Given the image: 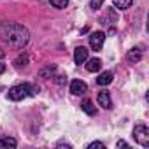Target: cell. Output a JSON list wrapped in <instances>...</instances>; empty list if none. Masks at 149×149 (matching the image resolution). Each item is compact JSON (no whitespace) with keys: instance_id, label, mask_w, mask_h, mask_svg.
<instances>
[{"instance_id":"1","label":"cell","mask_w":149,"mask_h":149,"mask_svg":"<svg viewBox=\"0 0 149 149\" xmlns=\"http://www.w3.org/2000/svg\"><path fill=\"white\" fill-rule=\"evenodd\" d=\"M0 39L14 49H21L28 44L30 33L19 23H0Z\"/></svg>"},{"instance_id":"2","label":"cell","mask_w":149,"mask_h":149,"mask_svg":"<svg viewBox=\"0 0 149 149\" xmlns=\"http://www.w3.org/2000/svg\"><path fill=\"white\" fill-rule=\"evenodd\" d=\"M33 93H35V88L32 84L25 83V84H19V86L11 88L9 93H7V98L13 100V102H19V100H23V98H26V97H30Z\"/></svg>"},{"instance_id":"3","label":"cell","mask_w":149,"mask_h":149,"mask_svg":"<svg viewBox=\"0 0 149 149\" xmlns=\"http://www.w3.org/2000/svg\"><path fill=\"white\" fill-rule=\"evenodd\" d=\"M133 139L142 147H149V128L144 123L135 125V128H133Z\"/></svg>"},{"instance_id":"4","label":"cell","mask_w":149,"mask_h":149,"mask_svg":"<svg viewBox=\"0 0 149 149\" xmlns=\"http://www.w3.org/2000/svg\"><path fill=\"white\" fill-rule=\"evenodd\" d=\"M104 40H105V33L104 32H93L90 35V46L93 51H100L102 46H104Z\"/></svg>"},{"instance_id":"5","label":"cell","mask_w":149,"mask_h":149,"mask_svg":"<svg viewBox=\"0 0 149 149\" xmlns=\"http://www.w3.org/2000/svg\"><path fill=\"white\" fill-rule=\"evenodd\" d=\"M86 90H88V86H86V83L81 81V79H74V81L70 83V93H72V95H76V97L84 95Z\"/></svg>"},{"instance_id":"6","label":"cell","mask_w":149,"mask_h":149,"mask_svg":"<svg viewBox=\"0 0 149 149\" xmlns=\"http://www.w3.org/2000/svg\"><path fill=\"white\" fill-rule=\"evenodd\" d=\"M86 60H88V49L83 46L76 47V51H74V61H76V65H83Z\"/></svg>"},{"instance_id":"7","label":"cell","mask_w":149,"mask_h":149,"mask_svg":"<svg viewBox=\"0 0 149 149\" xmlns=\"http://www.w3.org/2000/svg\"><path fill=\"white\" fill-rule=\"evenodd\" d=\"M98 104H100V107H104V109H112L111 95H109L107 91H100V93H98Z\"/></svg>"},{"instance_id":"8","label":"cell","mask_w":149,"mask_h":149,"mask_svg":"<svg viewBox=\"0 0 149 149\" xmlns=\"http://www.w3.org/2000/svg\"><path fill=\"white\" fill-rule=\"evenodd\" d=\"M100 68H102V60H100V58L86 60V70H88V72H98Z\"/></svg>"},{"instance_id":"9","label":"cell","mask_w":149,"mask_h":149,"mask_svg":"<svg viewBox=\"0 0 149 149\" xmlns=\"http://www.w3.org/2000/svg\"><path fill=\"white\" fill-rule=\"evenodd\" d=\"M112 79H114V74L112 72H102L100 76H98V79H97V83L100 86H107V84L112 83Z\"/></svg>"},{"instance_id":"10","label":"cell","mask_w":149,"mask_h":149,"mask_svg":"<svg viewBox=\"0 0 149 149\" xmlns=\"http://www.w3.org/2000/svg\"><path fill=\"white\" fill-rule=\"evenodd\" d=\"M81 109H83L88 116H95V114H97V109H95V105H93V102H91L90 98H84V100H83Z\"/></svg>"},{"instance_id":"11","label":"cell","mask_w":149,"mask_h":149,"mask_svg":"<svg viewBox=\"0 0 149 149\" xmlns=\"http://www.w3.org/2000/svg\"><path fill=\"white\" fill-rule=\"evenodd\" d=\"M140 58H142V53H140V49H137V47L130 49L128 54H126V60H128L130 63H137V61H140Z\"/></svg>"},{"instance_id":"12","label":"cell","mask_w":149,"mask_h":149,"mask_svg":"<svg viewBox=\"0 0 149 149\" xmlns=\"http://www.w3.org/2000/svg\"><path fill=\"white\" fill-rule=\"evenodd\" d=\"M16 146H18V142H16V139H13V137H2V139H0V149H2V147L14 149Z\"/></svg>"},{"instance_id":"13","label":"cell","mask_w":149,"mask_h":149,"mask_svg":"<svg viewBox=\"0 0 149 149\" xmlns=\"http://www.w3.org/2000/svg\"><path fill=\"white\" fill-rule=\"evenodd\" d=\"M112 4H114V7H116V9L125 11V9H130V7H132L133 0H112Z\"/></svg>"},{"instance_id":"14","label":"cell","mask_w":149,"mask_h":149,"mask_svg":"<svg viewBox=\"0 0 149 149\" xmlns=\"http://www.w3.org/2000/svg\"><path fill=\"white\" fill-rule=\"evenodd\" d=\"M49 2H51V6L56 7V9H65V7L68 6V0H49Z\"/></svg>"},{"instance_id":"15","label":"cell","mask_w":149,"mask_h":149,"mask_svg":"<svg viewBox=\"0 0 149 149\" xmlns=\"http://www.w3.org/2000/svg\"><path fill=\"white\" fill-rule=\"evenodd\" d=\"M54 70H56V67H54V65H49L47 68H42V70H40V76H42V77H51L53 74H54Z\"/></svg>"},{"instance_id":"16","label":"cell","mask_w":149,"mask_h":149,"mask_svg":"<svg viewBox=\"0 0 149 149\" xmlns=\"http://www.w3.org/2000/svg\"><path fill=\"white\" fill-rule=\"evenodd\" d=\"M14 65H18V67H25V65H28V56H26V54H19V56L14 60Z\"/></svg>"},{"instance_id":"17","label":"cell","mask_w":149,"mask_h":149,"mask_svg":"<svg viewBox=\"0 0 149 149\" xmlns=\"http://www.w3.org/2000/svg\"><path fill=\"white\" fill-rule=\"evenodd\" d=\"M105 2V0H91V2H90V7L93 9V11H97V9H100L102 7V4Z\"/></svg>"},{"instance_id":"18","label":"cell","mask_w":149,"mask_h":149,"mask_svg":"<svg viewBox=\"0 0 149 149\" xmlns=\"http://www.w3.org/2000/svg\"><path fill=\"white\" fill-rule=\"evenodd\" d=\"M95 147L104 149V147H105V144H104V142H91V144H88V149H95Z\"/></svg>"},{"instance_id":"19","label":"cell","mask_w":149,"mask_h":149,"mask_svg":"<svg viewBox=\"0 0 149 149\" xmlns=\"http://www.w3.org/2000/svg\"><path fill=\"white\" fill-rule=\"evenodd\" d=\"M116 146H118L119 149H121V147H130V146H128V142H125V140H119V142H118Z\"/></svg>"},{"instance_id":"20","label":"cell","mask_w":149,"mask_h":149,"mask_svg":"<svg viewBox=\"0 0 149 149\" xmlns=\"http://www.w3.org/2000/svg\"><path fill=\"white\" fill-rule=\"evenodd\" d=\"M4 72H6V65L0 61V74H4Z\"/></svg>"}]
</instances>
